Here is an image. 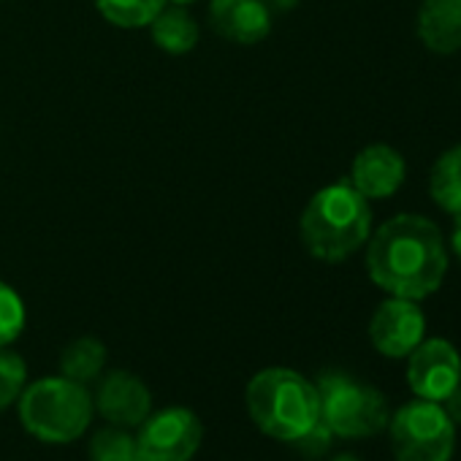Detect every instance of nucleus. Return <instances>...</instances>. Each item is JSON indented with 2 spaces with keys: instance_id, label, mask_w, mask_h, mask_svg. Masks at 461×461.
<instances>
[{
  "instance_id": "1",
  "label": "nucleus",
  "mask_w": 461,
  "mask_h": 461,
  "mask_svg": "<svg viewBox=\"0 0 461 461\" xmlns=\"http://www.w3.org/2000/svg\"><path fill=\"white\" fill-rule=\"evenodd\" d=\"M442 230L423 214H396L366 242V275L388 296L423 302L447 277Z\"/></svg>"
},
{
  "instance_id": "22",
  "label": "nucleus",
  "mask_w": 461,
  "mask_h": 461,
  "mask_svg": "<svg viewBox=\"0 0 461 461\" xmlns=\"http://www.w3.org/2000/svg\"><path fill=\"white\" fill-rule=\"evenodd\" d=\"M439 404H442V410L447 412V418H450L456 426H461V383H458Z\"/></svg>"
},
{
  "instance_id": "7",
  "label": "nucleus",
  "mask_w": 461,
  "mask_h": 461,
  "mask_svg": "<svg viewBox=\"0 0 461 461\" xmlns=\"http://www.w3.org/2000/svg\"><path fill=\"white\" fill-rule=\"evenodd\" d=\"M203 439L201 418L179 404L149 412L136 426V442L144 461H190Z\"/></svg>"
},
{
  "instance_id": "15",
  "label": "nucleus",
  "mask_w": 461,
  "mask_h": 461,
  "mask_svg": "<svg viewBox=\"0 0 461 461\" xmlns=\"http://www.w3.org/2000/svg\"><path fill=\"white\" fill-rule=\"evenodd\" d=\"M429 195L445 214H461V144L447 147L429 171Z\"/></svg>"
},
{
  "instance_id": "12",
  "label": "nucleus",
  "mask_w": 461,
  "mask_h": 461,
  "mask_svg": "<svg viewBox=\"0 0 461 461\" xmlns=\"http://www.w3.org/2000/svg\"><path fill=\"white\" fill-rule=\"evenodd\" d=\"M209 25L230 44L253 47L272 33V12L264 0H212Z\"/></svg>"
},
{
  "instance_id": "8",
  "label": "nucleus",
  "mask_w": 461,
  "mask_h": 461,
  "mask_svg": "<svg viewBox=\"0 0 461 461\" xmlns=\"http://www.w3.org/2000/svg\"><path fill=\"white\" fill-rule=\"evenodd\" d=\"M404 375L418 399L442 402L461 383V353L445 337H426L407 356Z\"/></svg>"
},
{
  "instance_id": "25",
  "label": "nucleus",
  "mask_w": 461,
  "mask_h": 461,
  "mask_svg": "<svg viewBox=\"0 0 461 461\" xmlns=\"http://www.w3.org/2000/svg\"><path fill=\"white\" fill-rule=\"evenodd\" d=\"M331 461H361L358 456H353V453H339L337 458H331Z\"/></svg>"
},
{
  "instance_id": "10",
  "label": "nucleus",
  "mask_w": 461,
  "mask_h": 461,
  "mask_svg": "<svg viewBox=\"0 0 461 461\" xmlns=\"http://www.w3.org/2000/svg\"><path fill=\"white\" fill-rule=\"evenodd\" d=\"M407 179L404 155L391 144H369L350 163V185L369 201H383L399 193Z\"/></svg>"
},
{
  "instance_id": "11",
  "label": "nucleus",
  "mask_w": 461,
  "mask_h": 461,
  "mask_svg": "<svg viewBox=\"0 0 461 461\" xmlns=\"http://www.w3.org/2000/svg\"><path fill=\"white\" fill-rule=\"evenodd\" d=\"M93 404L112 426L136 429L152 412V393L141 377L114 369L101 377Z\"/></svg>"
},
{
  "instance_id": "3",
  "label": "nucleus",
  "mask_w": 461,
  "mask_h": 461,
  "mask_svg": "<svg viewBox=\"0 0 461 461\" xmlns=\"http://www.w3.org/2000/svg\"><path fill=\"white\" fill-rule=\"evenodd\" d=\"M245 402L253 423L280 442H296L321 420L318 388L296 369H261L248 383Z\"/></svg>"
},
{
  "instance_id": "23",
  "label": "nucleus",
  "mask_w": 461,
  "mask_h": 461,
  "mask_svg": "<svg viewBox=\"0 0 461 461\" xmlns=\"http://www.w3.org/2000/svg\"><path fill=\"white\" fill-rule=\"evenodd\" d=\"M450 253H453L456 261L461 264V214L453 217V228H450Z\"/></svg>"
},
{
  "instance_id": "5",
  "label": "nucleus",
  "mask_w": 461,
  "mask_h": 461,
  "mask_svg": "<svg viewBox=\"0 0 461 461\" xmlns=\"http://www.w3.org/2000/svg\"><path fill=\"white\" fill-rule=\"evenodd\" d=\"M321 420L339 439H366L385 431L391 407L383 391L345 372H323L315 383Z\"/></svg>"
},
{
  "instance_id": "19",
  "label": "nucleus",
  "mask_w": 461,
  "mask_h": 461,
  "mask_svg": "<svg viewBox=\"0 0 461 461\" xmlns=\"http://www.w3.org/2000/svg\"><path fill=\"white\" fill-rule=\"evenodd\" d=\"M28 383V364L12 348H0V412L17 404Z\"/></svg>"
},
{
  "instance_id": "14",
  "label": "nucleus",
  "mask_w": 461,
  "mask_h": 461,
  "mask_svg": "<svg viewBox=\"0 0 461 461\" xmlns=\"http://www.w3.org/2000/svg\"><path fill=\"white\" fill-rule=\"evenodd\" d=\"M149 36L155 47L163 50L166 55H187L195 50L201 31H198V23L190 17L187 6L166 4L160 14L149 23Z\"/></svg>"
},
{
  "instance_id": "6",
  "label": "nucleus",
  "mask_w": 461,
  "mask_h": 461,
  "mask_svg": "<svg viewBox=\"0 0 461 461\" xmlns=\"http://www.w3.org/2000/svg\"><path fill=\"white\" fill-rule=\"evenodd\" d=\"M456 429L439 402L418 396L393 410L385 426L396 461H450L456 453Z\"/></svg>"
},
{
  "instance_id": "20",
  "label": "nucleus",
  "mask_w": 461,
  "mask_h": 461,
  "mask_svg": "<svg viewBox=\"0 0 461 461\" xmlns=\"http://www.w3.org/2000/svg\"><path fill=\"white\" fill-rule=\"evenodd\" d=\"M25 302L20 294L0 280V348H12L25 331Z\"/></svg>"
},
{
  "instance_id": "26",
  "label": "nucleus",
  "mask_w": 461,
  "mask_h": 461,
  "mask_svg": "<svg viewBox=\"0 0 461 461\" xmlns=\"http://www.w3.org/2000/svg\"><path fill=\"white\" fill-rule=\"evenodd\" d=\"M166 4H174V6H190L195 0H166Z\"/></svg>"
},
{
  "instance_id": "17",
  "label": "nucleus",
  "mask_w": 461,
  "mask_h": 461,
  "mask_svg": "<svg viewBox=\"0 0 461 461\" xmlns=\"http://www.w3.org/2000/svg\"><path fill=\"white\" fill-rule=\"evenodd\" d=\"M101 17L122 31L149 28V23L160 14L166 0H95Z\"/></svg>"
},
{
  "instance_id": "16",
  "label": "nucleus",
  "mask_w": 461,
  "mask_h": 461,
  "mask_svg": "<svg viewBox=\"0 0 461 461\" xmlns=\"http://www.w3.org/2000/svg\"><path fill=\"white\" fill-rule=\"evenodd\" d=\"M104 366H106V348L95 337H79L68 342L60 353V375L82 385L98 380Z\"/></svg>"
},
{
  "instance_id": "21",
  "label": "nucleus",
  "mask_w": 461,
  "mask_h": 461,
  "mask_svg": "<svg viewBox=\"0 0 461 461\" xmlns=\"http://www.w3.org/2000/svg\"><path fill=\"white\" fill-rule=\"evenodd\" d=\"M331 439H334L331 429H329L323 420H318V423H315L304 437H299L294 445H296V447H299V453H304L307 458H321V456H326V453H329Z\"/></svg>"
},
{
  "instance_id": "24",
  "label": "nucleus",
  "mask_w": 461,
  "mask_h": 461,
  "mask_svg": "<svg viewBox=\"0 0 461 461\" xmlns=\"http://www.w3.org/2000/svg\"><path fill=\"white\" fill-rule=\"evenodd\" d=\"M264 4L269 6V12L275 14H285V12H294L299 4H302V0H264Z\"/></svg>"
},
{
  "instance_id": "2",
  "label": "nucleus",
  "mask_w": 461,
  "mask_h": 461,
  "mask_svg": "<svg viewBox=\"0 0 461 461\" xmlns=\"http://www.w3.org/2000/svg\"><path fill=\"white\" fill-rule=\"evenodd\" d=\"M299 237L307 253L323 264H342L366 248L372 237V206L350 182L321 187L304 206Z\"/></svg>"
},
{
  "instance_id": "9",
  "label": "nucleus",
  "mask_w": 461,
  "mask_h": 461,
  "mask_svg": "<svg viewBox=\"0 0 461 461\" xmlns=\"http://www.w3.org/2000/svg\"><path fill=\"white\" fill-rule=\"evenodd\" d=\"M426 339V315L418 302L388 296L369 321V342L385 358H407Z\"/></svg>"
},
{
  "instance_id": "13",
  "label": "nucleus",
  "mask_w": 461,
  "mask_h": 461,
  "mask_svg": "<svg viewBox=\"0 0 461 461\" xmlns=\"http://www.w3.org/2000/svg\"><path fill=\"white\" fill-rule=\"evenodd\" d=\"M415 36L434 55L461 52V0H420Z\"/></svg>"
},
{
  "instance_id": "4",
  "label": "nucleus",
  "mask_w": 461,
  "mask_h": 461,
  "mask_svg": "<svg viewBox=\"0 0 461 461\" xmlns=\"http://www.w3.org/2000/svg\"><path fill=\"white\" fill-rule=\"evenodd\" d=\"M17 412L28 434L50 445H66L90 429L95 404L87 385L58 375L25 385Z\"/></svg>"
},
{
  "instance_id": "18",
  "label": "nucleus",
  "mask_w": 461,
  "mask_h": 461,
  "mask_svg": "<svg viewBox=\"0 0 461 461\" xmlns=\"http://www.w3.org/2000/svg\"><path fill=\"white\" fill-rule=\"evenodd\" d=\"M90 461H144L136 434L122 426H104L90 439Z\"/></svg>"
}]
</instances>
